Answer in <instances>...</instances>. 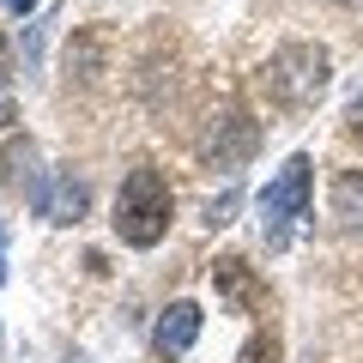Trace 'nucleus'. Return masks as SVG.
Wrapping results in <instances>:
<instances>
[{
  "label": "nucleus",
  "mask_w": 363,
  "mask_h": 363,
  "mask_svg": "<svg viewBox=\"0 0 363 363\" xmlns=\"http://www.w3.org/2000/svg\"><path fill=\"white\" fill-rule=\"evenodd\" d=\"M6 121H13V97H6V91H0V128H6Z\"/></svg>",
  "instance_id": "dca6fc26"
},
{
  "label": "nucleus",
  "mask_w": 363,
  "mask_h": 363,
  "mask_svg": "<svg viewBox=\"0 0 363 363\" xmlns=\"http://www.w3.org/2000/svg\"><path fill=\"white\" fill-rule=\"evenodd\" d=\"M85 200H91V188L73 176V169H55V176H43V188L30 194V206H37V218H49V224H79L85 218Z\"/></svg>",
  "instance_id": "20e7f679"
},
{
  "label": "nucleus",
  "mask_w": 363,
  "mask_h": 363,
  "mask_svg": "<svg viewBox=\"0 0 363 363\" xmlns=\"http://www.w3.org/2000/svg\"><path fill=\"white\" fill-rule=\"evenodd\" d=\"M242 363H279V339H272V333H255V339L242 345Z\"/></svg>",
  "instance_id": "9d476101"
},
{
  "label": "nucleus",
  "mask_w": 363,
  "mask_h": 363,
  "mask_svg": "<svg viewBox=\"0 0 363 363\" xmlns=\"http://www.w3.org/2000/svg\"><path fill=\"white\" fill-rule=\"evenodd\" d=\"M255 140H260V128H255V121H248L242 109H224V116L212 121V133L200 140V152H206L218 169H230V164H242V157L255 152Z\"/></svg>",
  "instance_id": "39448f33"
},
{
  "label": "nucleus",
  "mask_w": 363,
  "mask_h": 363,
  "mask_svg": "<svg viewBox=\"0 0 363 363\" xmlns=\"http://www.w3.org/2000/svg\"><path fill=\"white\" fill-rule=\"evenodd\" d=\"M0 182H6V188H25V194H37V188H43L37 145H30V140H6V145H0Z\"/></svg>",
  "instance_id": "6e6552de"
},
{
  "label": "nucleus",
  "mask_w": 363,
  "mask_h": 363,
  "mask_svg": "<svg viewBox=\"0 0 363 363\" xmlns=\"http://www.w3.org/2000/svg\"><path fill=\"white\" fill-rule=\"evenodd\" d=\"M169 212H176V194H169V176L152 164L128 169V182H121V194H116V236L128 248H157L169 236Z\"/></svg>",
  "instance_id": "f257e3e1"
},
{
  "label": "nucleus",
  "mask_w": 363,
  "mask_h": 363,
  "mask_svg": "<svg viewBox=\"0 0 363 363\" xmlns=\"http://www.w3.org/2000/svg\"><path fill=\"white\" fill-rule=\"evenodd\" d=\"M309 182H315L309 152H291L279 164V176L260 188V242L267 248H285L297 236V224L309 218Z\"/></svg>",
  "instance_id": "f03ea898"
},
{
  "label": "nucleus",
  "mask_w": 363,
  "mask_h": 363,
  "mask_svg": "<svg viewBox=\"0 0 363 363\" xmlns=\"http://www.w3.org/2000/svg\"><path fill=\"white\" fill-rule=\"evenodd\" d=\"M351 128H363V91L351 97Z\"/></svg>",
  "instance_id": "2eb2a0df"
},
{
  "label": "nucleus",
  "mask_w": 363,
  "mask_h": 363,
  "mask_svg": "<svg viewBox=\"0 0 363 363\" xmlns=\"http://www.w3.org/2000/svg\"><path fill=\"white\" fill-rule=\"evenodd\" d=\"M333 218L345 230H363V169H345L333 182Z\"/></svg>",
  "instance_id": "1a4fd4ad"
},
{
  "label": "nucleus",
  "mask_w": 363,
  "mask_h": 363,
  "mask_svg": "<svg viewBox=\"0 0 363 363\" xmlns=\"http://www.w3.org/2000/svg\"><path fill=\"white\" fill-rule=\"evenodd\" d=\"M194 339H200V303H169L164 315H157V327H152V351L157 357H182V351H194Z\"/></svg>",
  "instance_id": "423d86ee"
},
{
  "label": "nucleus",
  "mask_w": 363,
  "mask_h": 363,
  "mask_svg": "<svg viewBox=\"0 0 363 363\" xmlns=\"http://www.w3.org/2000/svg\"><path fill=\"white\" fill-rule=\"evenodd\" d=\"M267 97L285 109H309L315 97L327 91V49H315V43H285V49L267 61Z\"/></svg>",
  "instance_id": "7ed1b4c3"
},
{
  "label": "nucleus",
  "mask_w": 363,
  "mask_h": 363,
  "mask_svg": "<svg viewBox=\"0 0 363 363\" xmlns=\"http://www.w3.org/2000/svg\"><path fill=\"white\" fill-rule=\"evenodd\" d=\"M0 6H6V13H13V18H25V13H37V0H0Z\"/></svg>",
  "instance_id": "4468645a"
},
{
  "label": "nucleus",
  "mask_w": 363,
  "mask_h": 363,
  "mask_svg": "<svg viewBox=\"0 0 363 363\" xmlns=\"http://www.w3.org/2000/svg\"><path fill=\"white\" fill-rule=\"evenodd\" d=\"M230 212H236V188H224V194H218V200L206 206V224L218 230V224H230Z\"/></svg>",
  "instance_id": "9b49d317"
},
{
  "label": "nucleus",
  "mask_w": 363,
  "mask_h": 363,
  "mask_svg": "<svg viewBox=\"0 0 363 363\" xmlns=\"http://www.w3.org/2000/svg\"><path fill=\"white\" fill-rule=\"evenodd\" d=\"M13 279V255H6V224H0V285Z\"/></svg>",
  "instance_id": "ddd939ff"
},
{
  "label": "nucleus",
  "mask_w": 363,
  "mask_h": 363,
  "mask_svg": "<svg viewBox=\"0 0 363 363\" xmlns=\"http://www.w3.org/2000/svg\"><path fill=\"white\" fill-rule=\"evenodd\" d=\"M13 85V49H6V37H0V91Z\"/></svg>",
  "instance_id": "f8f14e48"
},
{
  "label": "nucleus",
  "mask_w": 363,
  "mask_h": 363,
  "mask_svg": "<svg viewBox=\"0 0 363 363\" xmlns=\"http://www.w3.org/2000/svg\"><path fill=\"white\" fill-rule=\"evenodd\" d=\"M212 285H218V297H224V303H236L242 315L267 309V285L248 272V260H242V255H224L218 267H212Z\"/></svg>",
  "instance_id": "0eeeda50"
}]
</instances>
